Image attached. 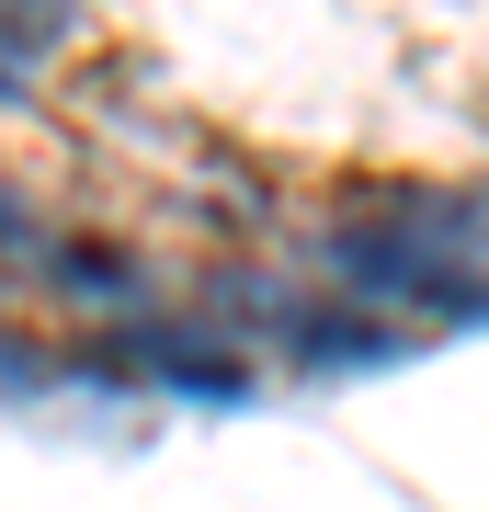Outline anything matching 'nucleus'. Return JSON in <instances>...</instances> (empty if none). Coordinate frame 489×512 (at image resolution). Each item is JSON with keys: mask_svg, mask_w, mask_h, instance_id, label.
Instances as JSON below:
<instances>
[{"mask_svg": "<svg viewBox=\"0 0 489 512\" xmlns=\"http://www.w3.org/2000/svg\"><path fill=\"white\" fill-rule=\"evenodd\" d=\"M23 262H35L46 296H69V308H103V319H148V262L126 251V239H80V228H35L23 239Z\"/></svg>", "mask_w": 489, "mask_h": 512, "instance_id": "f257e3e1", "label": "nucleus"}, {"mask_svg": "<svg viewBox=\"0 0 489 512\" xmlns=\"http://www.w3.org/2000/svg\"><path fill=\"white\" fill-rule=\"evenodd\" d=\"M285 353H296L308 376H364V365H399L410 330L376 319V308H342V296H308V308H296V330H285Z\"/></svg>", "mask_w": 489, "mask_h": 512, "instance_id": "f03ea898", "label": "nucleus"}, {"mask_svg": "<svg viewBox=\"0 0 489 512\" xmlns=\"http://www.w3.org/2000/svg\"><path fill=\"white\" fill-rule=\"evenodd\" d=\"M57 46H69V0H0V69L57 57Z\"/></svg>", "mask_w": 489, "mask_h": 512, "instance_id": "7ed1b4c3", "label": "nucleus"}, {"mask_svg": "<svg viewBox=\"0 0 489 512\" xmlns=\"http://www.w3.org/2000/svg\"><path fill=\"white\" fill-rule=\"evenodd\" d=\"M23 239H35V217H23L12 194H0V251H23Z\"/></svg>", "mask_w": 489, "mask_h": 512, "instance_id": "20e7f679", "label": "nucleus"}]
</instances>
